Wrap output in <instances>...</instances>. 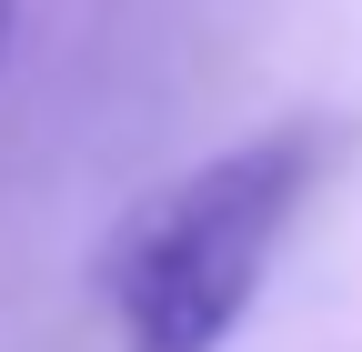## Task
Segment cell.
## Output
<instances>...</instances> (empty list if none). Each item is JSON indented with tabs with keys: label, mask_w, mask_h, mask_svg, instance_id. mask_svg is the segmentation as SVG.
I'll use <instances>...</instances> for the list:
<instances>
[{
	"label": "cell",
	"mask_w": 362,
	"mask_h": 352,
	"mask_svg": "<svg viewBox=\"0 0 362 352\" xmlns=\"http://www.w3.org/2000/svg\"><path fill=\"white\" fill-rule=\"evenodd\" d=\"M322 171L332 121H272L151 182L90 252V302L111 322V352H221L262 302V272L282 262Z\"/></svg>",
	"instance_id": "1"
},
{
	"label": "cell",
	"mask_w": 362,
	"mask_h": 352,
	"mask_svg": "<svg viewBox=\"0 0 362 352\" xmlns=\"http://www.w3.org/2000/svg\"><path fill=\"white\" fill-rule=\"evenodd\" d=\"M11 30H21V0H0V51H11Z\"/></svg>",
	"instance_id": "2"
}]
</instances>
